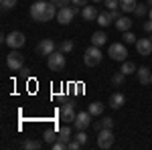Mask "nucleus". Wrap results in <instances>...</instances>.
I'll return each instance as SVG.
<instances>
[{
  "label": "nucleus",
  "mask_w": 152,
  "mask_h": 150,
  "mask_svg": "<svg viewBox=\"0 0 152 150\" xmlns=\"http://www.w3.org/2000/svg\"><path fill=\"white\" fill-rule=\"evenodd\" d=\"M31 18L37 23H49L53 18H57V6L51 0H37L31 6Z\"/></svg>",
  "instance_id": "nucleus-1"
},
{
  "label": "nucleus",
  "mask_w": 152,
  "mask_h": 150,
  "mask_svg": "<svg viewBox=\"0 0 152 150\" xmlns=\"http://www.w3.org/2000/svg\"><path fill=\"white\" fill-rule=\"evenodd\" d=\"M102 57H104V53L99 51V47H95V45H91L89 49H85V53H83V61H85L87 67L99 65V63H102Z\"/></svg>",
  "instance_id": "nucleus-2"
},
{
  "label": "nucleus",
  "mask_w": 152,
  "mask_h": 150,
  "mask_svg": "<svg viewBox=\"0 0 152 150\" xmlns=\"http://www.w3.org/2000/svg\"><path fill=\"white\" fill-rule=\"evenodd\" d=\"M2 43H6L10 49H20V47L26 43V37H24L20 31H12V33L2 37Z\"/></svg>",
  "instance_id": "nucleus-3"
},
{
  "label": "nucleus",
  "mask_w": 152,
  "mask_h": 150,
  "mask_svg": "<svg viewBox=\"0 0 152 150\" xmlns=\"http://www.w3.org/2000/svg\"><path fill=\"white\" fill-rule=\"evenodd\" d=\"M6 65H8L12 71L23 69L24 67V55L18 53V49H10V53L6 55Z\"/></svg>",
  "instance_id": "nucleus-4"
},
{
  "label": "nucleus",
  "mask_w": 152,
  "mask_h": 150,
  "mask_svg": "<svg viewBox=\"0 0 152 150\" xmlns=\"http://www.w3.org/2000/svg\"><path fill=\"white\" fill-rule=\"evenodd\" d=\"M47 65L51 71H61L65 67V53L63 51H53L47 57Z\"/></svg>",
  "instance_id": "nucleus-5"
},
{
  "label": "nucleus",
  "mask_w": 152,
  "mask_h": 150,
  "mask_svg": "<svg viewBox=\"0 0 152 150\" xmlns=\"http://www.w3.org/2000/svg\"><path fill=\"white\" fill-rule=\"evenodd\" d=\"M107 55L114 59V61H126L128 57V49L124 43H112L110 49H107Z\"/></svg>",
  "instance_id": "nucleus-6"
},
{
  "label": "nucleus",
  "mask_w": 152,
  "mask_h": 150,
  "mask_svg": "<svg viewBox=\"0 0 152 150\" xmlns=\"http://www.w3.org/2000/svg\"><path fill=\"white\" fill-rule=\"evenodd\" d=\"M75 14H77V8H75V6H61L57 10V23L69 24V23H73Z\"/></svg>",
  "instance_id": "nucleus-7"
},
{
  "label": "nucleus",
  "mask_w": 152,
  "mask_h": 150,
  "mask_svg": "<svg viewBox=\"0 0 152 150\" xmlns=\"http://www.w3.org/2000/svg\"><path fill=\"white\" fill-rule=\"evenodd\" d=\"M97 146L102 150H107L114 146V134H112L110 128H102L99 130V134H97Z\"/></svg>",
  "instance_id": "nucleus-8"
},
{
  "label": "nucleus",
  "mask_w": 152,
  "mask_h": 150,
  "mask_svg": "<svg viewBox=\"0 0 152 150\" xmlns=\"http://www.w3.org/2000/svg\"><path fill=\"white\" fill-rule=\"evenodd\" d=\"M59 118H61L65 124L75 122L77 114H75V108H73V104H63V105H61V110H59Z\"/></svg>",
  "instance_id": "nucleus-9"
},
{
  "label": "nucleus",
  "mask_w": 152,
  "mask_h": 150,
  "mask_svg": "<svg viewBox=\"0 0 152 150\" xmlns=\"http://www.w3.org/2000/svg\"><path fill=\"white\" fill-rule=\"evenodd\" d=\"M91 118H94V116L89 114V112H77V118H75V122H73V124H75L77 130H87V128L94 124V122H91Z\"/></svg>",
  "instance_id": "nucleus-10"
},
{
  "label": "nucleus",
  "mask_w": 152,
  "mask_h": 150,
  "mask_svg": "<svg viewBox=\"0 0 152 150\" xmlns=\"http://www.w3.org/2000/svg\"><path fill=\"white\" fill-rule=\"evenodd\" d=\"M53 51H55V41H53V39H43V41L37 45V53L43 55V57H45V55L49 57Z\"/></svg>",
  "instance_id": "nucleus-11"
},
{
  "label": "nucleus",
  "mask_w": 152,
  "mask_h": 150,
  "mask_svg": "<svg viewBox=\"0 0 152 150\" xmlns=\"http://www.w3.org/2000/svg\"><path fill=\"white\" fill-rule=\"evenodd\" d=\"M136 51L140 53L142 57H148L152 53V41L150 39H138L136 41Z\"/></svg>",
  "instance_id": "nucleus-12"
},
{
  "label": "nucleus",
  "mask_w": 152,
  "mask_h": 150,
  "mask_svg": "<svg viewBox=\"0 0 152 150\" xmlns=\"http://www.w3.org/2000/svg\"><path fill=\"white\" fill-rule=\"evenodd\" d=\"M124 104H126V95H124V93L116 91V93L110 95V108H112V110H120Z\"/></svg>",
  "instance_id": "nucleus-13"
},
{
  "label": "nucleus",
  "mask_w": 152,
  "mask_h": 150,
  "mask_svg": "<svg viewBox=\"0 0 152 150\" xmlns=\"http://www.w3.org/2000/svg\"><path fill=\"white\" fill-rule=\"evenodd\" d=\"M81 16L85 18V20H89V23H91V20H97L99 12H97L95 6H87V4H85V6H83V10H81Z\"/></svg>",
  "instance_id": "nucleus-14"
},
{
  "label": "nucleus",
  "mask_w": 152,
  "mask_h": 150,
  "mask_svg": "<svg viewBox=\"0 0 152 150\" xmlns=\"http://www.w3.org/2000/svg\"><path fill=\"white\" fill-rule=\"evenodd\" d=\"M107 39H110V37L105 35L104 31H95L94 35H91V45L102 47V45H105V43H107Z\"/></svg>",
  "instance_id": "nucleus-15"
},
{
  "label": "nucleus",
  "mask_w": 152,
  "mask_h": 150,
  "mask_svg": "<svg viewBox=\"0 0 152 150\" xmlns=\"http://www.w3.org/2000/svg\"><path fill=\"white\" fill-rule=\"evenodd\" d=\"M136 75H138V81H140L142 85H146V83H150L152 71L148 69V67H138V69H136Z\"/></svg>",
  "instance_id": "nucleus-16"
},
{
  "label": "nucleus",
  "mask_w": 152,
  "mask_h": 150,
  "mask_svg": "<svg viewBox=\"0 0 152 150\" xmlns=\"http://www.w3.org/2000/svg\"><path fill=\"white\" fill-rule=\"evenodd\" d=\"M116 29H118V31H122V33H126V31L132 29V20H130L128 16H120V18L116 20Z\"/></svg>",
  "instance_id": "nucleus-17"
},
{
  "label": "nucleus",
  "mask_w": 152,
  "mask_h": 150,
  "mask_svg": "<svg viewBox=\"0 0 152 150\" xmlns=\"http://www.w3.org/2000/svg\"><path fill=\"white\" fill-rule=\"evenodd\" d=\"M105 110V105L102 104V102H94V104H89V108H87V112L91 116H102Z\"/></svg>",
  "instance_id": "nucleus-18"
},
{
  "label": "nucleus",
  "mask_w": 152,
  "mask_h": 150,
  "mask_svg": "<svg viewBox=\"0 0 152 150\" xmlns=\"http://www.w3.org/2000/svg\"><path fill=\"white\" fill-rule=\"evenodd\" d=\"M57 138H59V132H55V130H45V134H43V142L45 144H53V142H57Z\"/></svg>",
  "instance_id": "nucleus-19"
},
{
  "label": "nucleus",
  "mask_w": 152,
  "mask_h": 150,
  "mask_svg": "<svg viewBox=\"0 0 152 150\" xmlns=\"http://www.w3.org/2000/svg\"><path fill=\"white\" fill-rule=\"evenodd\" d=\"M110 23H114L112 16H110V10H107V12H99V16H97V24H99L102 29H105V26H110Z\"/></svg>",
  "instance_id": "nucleus-20"
},
{
  "label": "nucleus",
  "mask_w": 152,
  "mask_h": 150,
  "mask_svg": "<svg viewBox=\"0 0 152 150\" xmlns=\"http://www.w3.org/2000/svg\"><path fill=\"white\" fill-rule=\"evenodd\" d=\"M136 4H138L136 0H120V8L126 12V14H128V12H134Z\"/></svg>",
  "instance_id": "nucleus-21"
},
{
  "label": "nucleus",
  "mask_w": 152,
  "mask_h": 150,
  "mask_svg": "<svg viewBox=\"0 0 152 150\" xmlns=\"http://www.w3.org/2000/svg\"><path fill=\"white\" fill-rule=\"evenodd\" d=\"M120 71L124 73V75H132V73H136V65L132 63V61H122V67Z\"/></svg>",
  "instance_id": "nucleus-22"
},
{
  "label": "nucleus",
  "mask_w": 152,
  "mask_h": 150,
  "mask_svg": "<svg viewBox=\"0 0 152 150\" xmlns=\"http://www.w3.org/2000/svg\"><path fill=\"white\" fill-rule=\"evenodd\" d=\"M59 140H63V142L69 144V140H71V128L69 126H61L59 128Z\"/></svg>",
  "instance_id": "nucleus-23"
},
{
  "label": "nucleus",
  "mask_w": 152,
  "mask_h": 150,
  "mask_svg": "<svg viewBox=\"0 0 152 150\" xmlns=\"http://www.w3.org/2000/svg\"><path fill=\"white\" fill-rule=\"evenodd\" d=\"M23 146L26 150H39V148H43V142L41 140H26Z\"/></svg>",
  "instance_id": "nucleus-24"
},
{
  "label": "nucleus",
  "mask_w": 152,
  "mask_h": 150,
  "mask_svg": "<svg viewBox=\"0 0 152 150\" xmlns=\"http://www.w3.org/2000/svg\"><path fill=\"white\" fill-rule=\"evenodd\" d=\"M73 47H75V43H73L71 39H67V41H61L59 51H63V53H71V51H73Z\"/></svg>",
  "instance_id": "nucleus-25"
},
{
  "label": "nucleus",
  "mask_w": 152,
  "mask_h": 150,
  "mask_svg": "<svg viewBox=\"0 0 152 150\" xmlns=\"http://www.w3.org/2000/svg\"><path fill=\"white\" fill-rule=\"evenodd\" d=\"M124 79H126V75H124L122 71H118L116 75H112V83H114L116 87H120V85H124Z\"/></svg>",
  "instance_id": "nucleus-26"
},
{
  "label": "nucleus",
  "mask_w": 152,
  "mask_h": 150,
  "mask_svg": "<svg viewBox=\"0 0 152 150\" xmlns=\"http://www.w3.org/2000/svg\"><path fill=\"white\" fill-rule=\"evenodd\" d=\"M148 10H150V8H146V4H136L134 14H136L138 18H142V16H146V14H148Z\"/></svg>",
  "instance_id": "nucleus-27"
},
{
  "label": "nucleus",
  "mask_w": 152,
  "mask_h": 150,
  "mask_svg": "<svg viewBox=\"0 0 152 150\" xmlns=\"http://www.w3.org/2000/svg\"><path fill=\"white\" fill-rule=\"evenodd\" d=\"M0 4H2L4 10H10V8H14L18 4V0H0Z\"/></svg>",
  "instance_id": "nucleus-28"
},
{
  "label": "nucleus",
  "mask_w": 152,
  "mask_h": 150,
  "mask_svg": "<svg viewBox=\"0 0 152 150\" xmlns=\"http://www.w3.org/2000/svg\"><path fill=\"white\" fill-rule=\"evenodd\" d=\"M124 41H126V45H130V43H136L138 39H136V35H134L132 31H126V33H124Z\"/></svg>",
  "instance_id": "nucleus-29"
},
{
  "label": "nucleus",
  "mask_w": 152,
  "mask_h": 150,
  "mask_svg": "<svg viewBox=\"0 0 152 150\" xmlns=\"http://www.w3.org/2000/svg\"><path fill=\"white\" fill-rule=\"evenodd\" d=\"M73 138H77V140H79V142L83 144V146L87 144V134H85V130H79V132H77V134H75Z\"/></svg>",
  "instance_id": "nucleus-30"
},
{
  "label": "nucleus",
  "mask_w": 152,
  "mask_h": 150,
  "mask_svg": "<svg viewBox=\"0 0 152 150\" xmlns=\"http://www.w3.org/2000/svg\"><path fill=\"white\" fill-rule=\"evenodd\" d=\"M81 146H83V144H81V142H79V140H77V138L69 140V144H67V148H69V150H79V148H81Z\"/></svg>",
  "instance_id": "nucleus-31"
},
{
  "label": "nucleus",
  "mask_w": 152,
  "mask_h": 150,
  "mask_svg": "<svg viewBox=\"0 0 152 150\" xmlns=\"http://www.w3.org/2000/svg\"><path fill=\"white\" fill-rule=\"evenodd\" d=\"M107 10H114V8H120V0H104Z\"/></svg>",
  "instance_id": "nucleus-32"
},
{
  "label": "nucleus",
  "mask_w": 152,
  "mask_h": 150,
  "mask_svg": "<svg viewBox=\"0 0 152 150\" xmlns=\"http://www.w3.org/2000/svg\"><path fill=\"white\" fill-rule=\"evenodd\" d=\"M110 16H112V20H118L120 16H124V10L122 8H114V10H110Z\"/></svg>",
  "instance_id": "nucleus-33"
},
{
  "label": "nucleus",
  "mask_w": 152,
  "mask_h": 150,
  "mask_svg": "<svg viewBox=\"0 0 152 150\" xmlns=\"http://www.w3.org/2000/svg\"><path fill=\"white\" fill-rule=\"evenodd\" d=\"M65 148H67V142H63V140L53 142V150H65Z\"/></svg>",
  "instance_id": "nucleus-34"
},
{
  "label": "nucleus",
  "mask_w": 152,
  "mask_h": 150,
  "mask_svg": "<svg viewBox=\"0 0 152 150\" xmlns=\"http://www.w3.org/2000/svg\"><path fill=\"white\" fill-rule=\"evenodd\" d=\"M102 126L112 130V128H114V120H112V118H104V120H102Z\"/></svg>",
  "instance_id": "nucleus-35"
},
{
  "label": "nucleus",
  "mask_w": 152,
  "mask_h": 150,
  "mask_svg": "<svg viewBox=\"0 0 152 150\" xmlns=\"http://www.w3.org/2000/svg\"><path fill=\"white\" fill-rule=\"evenodd\" d=\"M51 2H53V4H55L57 8H61V6H67L71 0H51Z\"/></svg>",
  "instance_id": "nucleus-36"
},
{
  "label": "nucleus",
  "mask_w": 152,
  "mask_h": 150,
  "mask_svg": "<svg viewBox=\"0 0 152 150\" xmlns=\"http://www.w3.org/2000/svg\"><path fill=\"white\" fill-rule=\"evenodd\" d=\"M142 29H144L146 33H152V20H146V23L142 24Z\"/></svg>",
  "instance_id": "nucleus-37"
},
{
  "label": "nucleus",
  "mask_w": 152,
  "mask_h": 150,
  "mask_svg": "<svg viewBox=\"0 0 152 150\" xmlns=\"http://www.w3.org/2000/svg\"><path fill=\"white\" fill-rule=\"evenodd\" d=\"M71 2H73L75 6H85V4H87L89 0H71Z\"/></svg>",
  "instance_id": "nucleus-38"
},
{
  "label": "nucleus",
  "mask_w": 152,
  "mask_h": 150,
  "mask_svg": "<svg viewBox=\"0 0 152 150\" xmlns=\"http://www.w3.org/2000/svg\"><path fill=\"white\" fill-rule=\"evenodd\" d=\"M91 126H94V130H95V132H99V130H102V128H104V126H102V122H94V124H91Z\"/></svg>",
  "instance_id": "nucleus-39"
},
{
  "label": "nucleus",
  "mask_w": 152,
  "mask_h": 150,
  "mask_svg": "<svg viewBox=\"0 0 152 150\" xmlns=\"http://www.w3.org/2000/svg\"><path fill=\"white\" fill-rule=\"evenodd\" d=\"M148 16H150V20H152V6H150V10H148Z\"/></svg>",
  "instance_id": "nucleus-40"
},
{
  "label": "nucleus",
  "mask_w": 152,
  "mask_h": 150,
  "mask_svg": "<svg viewBox=\"0 0 152 150\" xmlns=\"http://www.w3.org/2000/svg\"><path fill=\"white\" fill-rule=\"evenodd\" d=\"M146 4H148V6H152V0H146Z\"/></svg>",
  "instance_id": "nucleus-41"
},
{
  "label": "nucleus",
  "mask_w": 152,
  "mask_h": 150,
  "mask_svg": "<svg viewBox=\"0 0 152 150\" xmlns=\"http://www.w3.org/2000/svg\"><path fill=\"white\" fill-rule=\"evenodd\" d=\"M94 2H102V0H94Z\"/></svg>",
  "instance_id": "nucleus-42"
},
{
  "label": "nucleus",
  "mask_w": 152,
  "mask_h": 150,
  "mask_svg": "<svg viewBox=\"0 0 152 150\" xmlns=\"http://www.w3.org/2000/svg\"><path fill=\"white\" fill-rule=\"evenodd\" d=\"M148 39H150V41H152V35H150V37H148Z\"/></svg>",
  "instance_id": "nucleus-43"
},
{
  "label": "nucleus",
  "mask_w": 152,
  "mask_h": 150,
  "mask_svg": "<svg viewBox=\"0 0 152 150\" xmlns=\"http://www.w3.org/2000/svg\"><path fill=\"white\" fill-rule=\"evenodd\" d=\"M150 83H152V75H150Z\"/></svg>",
  "instance_id": "nucleus-44"
}]
</instances>
